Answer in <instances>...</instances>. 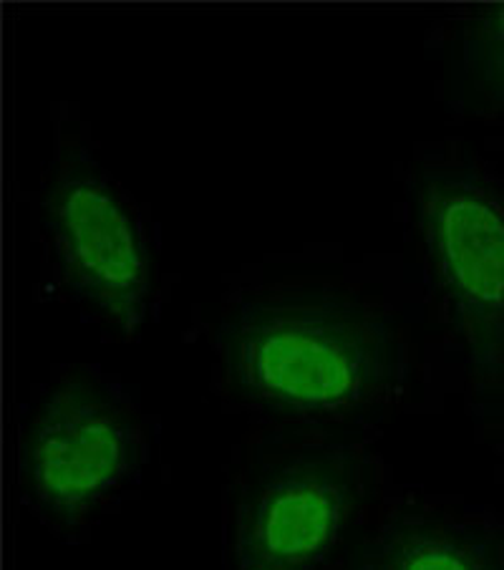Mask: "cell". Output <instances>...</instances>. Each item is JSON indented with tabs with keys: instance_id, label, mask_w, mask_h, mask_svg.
Masks as SVG:
<instances>
[{
	"instance_id": "1",
	"label": "cell",
	"mask_w": 504,
	"mask_h": 570,
	"mask_svg": "<svg viewBox=\"0 0 504 570\" xmlns=\"http://www.w3.org/2000/svg\"><path fill=\"white\" fill-rule=\"evenodd\" d=\"M223 358L243 399L303 420L364 412L398 376L388 323L333 298L247 303L225 323Z\"/></svg>"
},
{
	"instance_id": "2",
	"label": "cell",
	"mask_w": 504,
	"mask_h": 570,
	"mask_svg": "<svg viewBox=\"0 0 504 570\" xmlns=\"http://www.w3.org/2000/svg\"><path fill=\"white\" fill-rule=\"evenodd\" d=\"M416 220L474 379L504 384V199L464 169L426 167Z\"/></svg>"
},
{
	"instance_id": "3",
	"label": "cell",
	"mask_w": 504,
	"mask_h": 570,
	"mask_svg": "<svg viewBox=\"0 0 504 570\" xmlns=\"http://www.w3.org/2000/svg\"><path fill=\"white\" fill-rule=\"evenodd\" d=\"M139 430L107 386L76 374L56 384L21 442V474L38 508L73 525L135 470Z\"/></svg>"
},
{
	"instance_id": "4",
	"label": "cell",
	"mask_w": 504,
	"mask_h": 570,
	"mask_svg": "<svg viewBox=\"0 0 504 570\" xmlns=\"http://www.w3.org/2000/svg\"><path fill=\"white\" fill-rule=\"evenodd\" d=\"M66 281L123 334H135L151 296V255L121 197L89 159L69 155L43 197Z\"/></svg>"
},
{
	"instance_id": "5",
	"label": "cell",
	"mask_w": 504,
	"mask_h": 570,
	"mask_svg": "<svg viewBox=\"0 0 504 570\" xmlns=\"http://www.w3.org/2000/svg\"><path fill=\"white\" fill-rule=\"evenodd\" d=\"M364 492L348 450L275 462L245 490L235 520V570H310L338 543Z\"/></svg>"
},
{
	"instance_id": "6",
	"label": "cell",
	"mask_w": 504,
	"mask_h": 570,
	"mask_svg": "<svg viewBox=\"0 0 504 570\" xmlns=\"http://www.w3.org/2000/svg\"><path fill=\"white\" fill-rule=\"evenodd\" d=\"M350 570H504V550L482 530L398 515L360 546Z\"/></svg>"
},
{
	"instance_id": "7",
	"label": "cell",
	"mask_w": 504,
	"mask_h": 570,
	"mask_svg": "<svg viewBox=\"0 0 504 570\" xmlns=\"http://www.w3.org/2000/svg\"><path fill=\"white\" fill-rule=\"evenodd\" d=\"M459 79L477 107L504 111V3L480 8L464 26Z\"/></svg>"
}]
</instances>
